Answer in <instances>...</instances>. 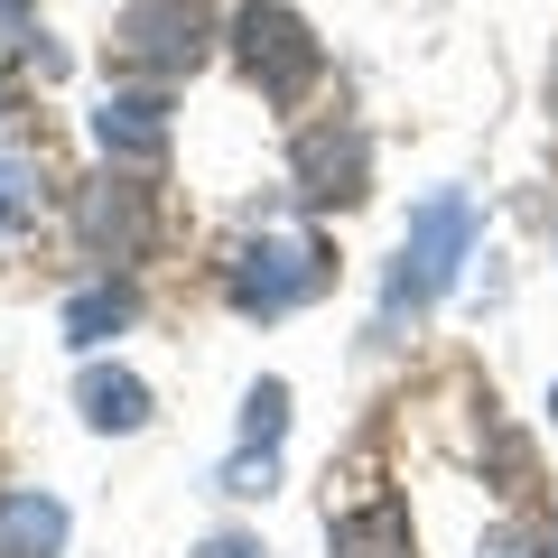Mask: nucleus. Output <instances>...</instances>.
Returning <instances> with one entry per match:
<instances>
[{
	"label": "nucleus",
	"instance_id": "f3484780",
	"mask_svg": "<svg viewBox=\"0 0 558 558\" xmlns=\"http://www.w3.org/2000/svg\"><path fill=\"white\" fill-rule=\"evenodd\" d=\"M20 10H28V0H0V20H20Z\"/></svg>",
	"mask_w": 558,
	"mask_h": 558
},
{
	"label": "nucleus",
	"instance_id": "39448f33",
	"mask_svg": "<svg viewBox=\"0 0 558 558\" xmlns=\"http://www.w3.org/2000/svg\"><path fill=\"white\" fill-rule=\"evenodd\" d=\"M363 178H373V140H363L354 121H317V131H299V196L307 205H354Z\"/></svg>",
	"mask_w": 558,
	"mask_h": 558
},
{
	"label": "nucleus",
	"instance_id": "f8f14e48",
	"mask_svg": "<svg viewBox=\"0 0 558 558\" xmlns=\"http://www.w3.org/2000/svg\"><path fill=\"white\" fill-rule=\"evenodd\" d=\"M279 428H289V381H252V400H242V447H260V457H270L279 447Z\"/></svg>",
	"mask_w": 558,
	"mask_h": 558
},
{
	"label": "nucleus",
	"instance_id": "0eeeda50",
	"mask_svg": "<svg viewBox=\"0 0 558 558\" xmlns=\"http://www.w3.org/2000/svg\"><path fill=\"white\" fill-rule=\"evenodd\" d=\"M326 549H336V558H418L410 502L373 494V502H354V512H336V521H326Z\"/></svg>",
	"mask_w": 558,
	"mask_h": 558
},
{
	"label": "nucleus",
	"instance_id": "20e7f679",
	"mask_svg": "<svg viewBox=\"0 0 558 558\" xmlns=\"http://www.w3.org/2000/svg\"><path fill=\"white\" fill-rule=\"evenodd\" d=\"M205 57H215L205 0H131L112 20V65H131V75H196Z\"/></svg>",
	"mask_w": 558,
	"mask_h": 558
},
{
	"label": "nucleus",
	"instance_id": "4468645a",
	"mask_svg": "<svg viewBox=\"0 0 558 558\" xmlns=\"http://www.w3.org/2000/svg\"><path fill=\"white\" fill-rule=\"evenodd\" d=\"M223 494H270V457H260V447H242V457L223 465Z\"/></svg>",
	"mask_w": 558,
	"mask_h": 558
},
{
	"label": "nucleus",
	"instance_id": "7ed1b4c3",
	"mask_svg": "<svg viewBox=\"0 0 558 558\" xmlns=\"http://www.w3.org/2000/svg\"><path fill=\"white\" fill-rule=\"evenodd\" d=\"M317 289H326V242H307V233H252L223 260V299H233L242 317H289V307H307Z\"/></svg>",
	"mask_w": 558,
	"mask_h": 558
},
{
	"label": "nucleus",
	"instance_id": "1a4fd4ad",
	"mask_svg": "<svg viewBox=\"0 0 558 558\" xmlns=\"http://www.w3.org/2000/svg\"><path fill=\"white\" fill-rule=\"evenodd\" d=\"M65 502L57 494H0V558H57L65 549Z\"/></svg>",
	"mask_w": 558,
	"mask_h": 558
},
{
	"label": "nucleus",
	"instance_id": "ddd939ff",
	"mask_svg": "<svg viewBox=\"0 0 558 558\" xmlns=\"http://www.w3.org/2000/svg\"><path fill=\"white\" fill-rule=\"evenodd\" d=\"M28 215H38V178H28L20 159H0V242L28 233Z\"/></svg>",
	"mask_w": 558,
	"mask_h": 558
},
{
	"label": "nucleus",
	"instance_id": "423d86ee",
	"mask_svg": "<svg viewBox=\"0 0 558 558\" xmlns=\"http://www.w3.org/2000/svg\"><path fill=\"white\" fill-rule=\"evenodd\" d=\"M75 223H84V242H94L102 260H140V252H149V186L94 178L84 205H75Z\"/></svg>",
	"mask_w": 558,
	"mask_h": 558
},
{
	"label": "nucleus",
	"instance_id": "6e6552de",
	"mask_svg": "<svg viewBox=\"0 0 558 558\" xmlns=\"http://www.w3.org/2000/svg\"><path fill=\"white\" fill-rule=\"evenodd\" d=\"M94 140H102V159H131V168H159L168 159V102L159 94H112L94 112Z\"/></svg>",
	"mask_w": 558,
	"mask_h": 558
},
{
	"label": "nucleus",
	"instance_id": "9d476101",
	"mask_svg": "<svg viewBox=\"0 0 558 558\" xmlns=\"http://www.w3.org/2000/svg\"><path fill=\"white\" fill-rule=\"evenodd\" d=\"M75 400H84V418H94V428H112V438L149 428V381L121 373V363H94V373L75 381Z\"/></svg>",
	"mask_w": 558,
	"mask_h": 558
},
{
	"label": "nucleus",
	"instance_id": "9b49d317",
	"mask_svg": "<svg viewBox=\"0 0 558 558\" xmlns=\"http://www.w3.org/2000/svg\"><path fill=\"white\" fill-rule=\"evenodd\" d=\"M121 326H131V289H112V279L65 299V344H84V354H94L102 336H121Z\"/></svg>",
	"mask_w": 558,
	"mask_h": 558
},
{
	"label": "nucleus",
	"instance_id": "f257e3e1",
	"mask_svg": "<svg viewBox=\"0 0 558 558\" xmlns=\"http://www.w3.org/2000/svg\"><path fill=\"white\" fill-rule=\"evenodd\" d=\"M465 252H475V205H465L457 186H438V196L410 215L400 260H391V279H381V336H391L400 317H418V307H438L447 289H457Z\"/></svg>",
	"mask_w": 558,
	"mask_h": 558
},
{
	"label": "nucleus",
	"instance_id": "f03ea898",
	"mask_svg": "<svg viewBox=\"0 0 558 558\" xmlns=\"http://www.w3.org/2000/svg\"><path fill=\"white\" fill-rule=\"evenodd\" d=\"M233 57H242V75L260 84V102H307V84L326 75L317 28H307L289 0H242L233 10Z\"/></svg>",
	"mask_w": 558,
	"mask_h": 558
},
{
	"label": "nucleus",
	"instance_id": "2eb2a0df",
	"mask_svg": "<svg viewBox=\"0 0 558 558\" xmlns=\"http://www.w3.org/2000/svg\"><path fill=\"white\" fill-rule=\"evenodd\" d=\"M484 558H539V549H531L521 531H494V539H484Z\"/></svg>",
	"mask_w": 558,
	"mask_h": 558
},
{
	"label": "nucleus",
	"instance_id": "dca6fc26",
	"mask_svg": "<svg viewBox=\"0 0 558 558\" xmlns=\"http://www.w3.org/2000/svg\"><path fill=\"white\" fill-rule=\"evenodd\" d=\"M205 558H252V539H205Z\"/></svg>",
	"mask_w": 558,
	"mask_h": 558
}]
</instances>
